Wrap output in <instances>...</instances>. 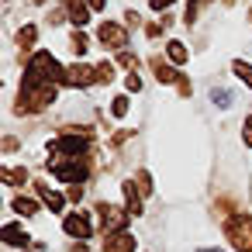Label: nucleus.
Instances as JSON below:
<instances>
[{
  "instance_id": "412c9836",
  "label": "nucleus",
  "mask_w": 252,
  "mask_h": 252,
  "mask_svg": "<svg viewBox=\"0 0 252 252\" xmlns=\"http://www.w3.org/2000/svg\"><path fill=\"white\" fill-rule=\"evenodd\" d=\"M111 114H114V118H125V114H128V100H125V97H118V100H114V111H111Z\"/></svg>"
},
{
  "instance_id": "b1692460",
  "label": "nucleus",
  "mask_w": 252,
  "mask_h": 252,
  "mask_svg": "<svg viewBox=\"0 0 252 252\" xmlns=\"http://www.w3.org/2000/svg\"><path fill=\"white\" fill-rule=\"evenodd\" d=\"M138 183H142V190H145V193H149V190H152V180H149V173H145V169H142V173H138Z\"/></svg>"
},
{
  "instance_id": "0eeeda50",
  "label": "nucleus",
  "mask_w": 252,
  "mask_h": 252,
  "mask_svg": "<svg viewBox=\"0 0 252 252\" xmlns=\"http://www.w3.org/2000/svg\"><path fill=\"white\" fill-rule=\"evenodd\" d=\"M100 42H104V45H114V49H125L128 35H125V28H121V25L104 21V25H100Z\"/></svg>"
},
{
  "instance_id": "a878e982",
  "label": "nucleus",
  "mask_w": 252,
  "mask_h": 252,
  "mask_svg": "<svg viewBox=\"0 0 252 252\" xmlns=\"http://www.w3.org/2000/svg\"><path fill=\"white\" fill-rule=\"evenodd\" d=\"M169 4H176V0H152V7H156V11H162V7H169Z\"/></svg>"
},
{
  "instance_id": "f257e3e1",
  "label": "nucleus",
  "mask_w": 252,
  "mask_h": 252,
  "mask_svg": "<svg viewBox=\"0 0 252 252\" xmlns=\"http://www.w3.org/2000/svg\"><path fill=\"white\" fill-rule=\"evenodd\" d=\"M224 231H228V242L238 252H252V218H231L224 224Z\"/></svg>"
},
{
  "instance_id": "423d86ee",
  "label": "nucleus",
  "mask_w": 252,
  "mask_h": 252,
  "mask_svg": "<svg viewBox=\"0 0 252 252\" xmlns=\"http://www.w3.org/2000/svg\"><path fill=\"white\" fill-rule=\"evenodd\" d=\"M94 80H97V69H90V66H80V63H76V66H69V69H66V80H63V83H69V87H90Z\"/></svg>"
},
{
  "instance_id": "f03ea898",
  "label": "nucleus",
  "mask_w": 252,
  "mask_h": 252,
  "mask_svg": "<svg viewBox=\"0 0 252 252\" xmlns=\"http://www.w3.org/2000/svg\"><path fill=\"white\" fill-rule=\"evenodd\" d=\"M52 173H56V180H63V183H80V180H87V166L83 162H52L49 166Z\"/></svg>"
},
{
  "instance_id": "6e6552de",
  "label": "nucleus",
  "mask_w": 252,
  "mask_h": 252,
  "mask_svg": "<svg viewBox=\"0 0 252 252\" xmlns=\"http://www.w3.org/2000/svg\"><path fill=\"white\" fill-rule=\"evenodd\" d=\"M131 249H135V238H131L128 231H114V235H107L104 252H131Z\"/></svg>"
},
{
  "instance_id": "1a4fd4ad",
  "label": "nucleus",
  "mask_w": 252,
  "mask_h": 252,
  "mask_svg": "<svg viewBox=\"0 0 252 252\" xmlns=\"http://www.w3.org/2000/svg\"><path fill=\"white\" fill-rule=\"evenodd\" d=\"M66 7H69V21H73L76 28H83V25L90 21V11L83 7V0H66Z\"/></svg>"
},
{
  "instance_id": "f8f14e48",
  "label": "nucleus",
  "mask_w": 252,
  "mask_h": 252,
  "mask_svg": "<svg viewBox=\"0 0 252 252\" xmlns=\"http://www.w3.org/2000/svg\"><path fill=\"white\" fill-rule=\"evenodd\" d=\"M38 193H42V200H45V207H49V211H63V204H66V200H63L59 193H52V190H49V187H42V183H38Z\"/></svg>"
},
{
  "instance_id": "9b49d317",
  "label": "nucleus",
  "mask_w": 252,
  "mask_h": 252,
  "mask_svg": "<svg viewBox=\"0 0 252 252\" xmlns=\"http://www.w3.org/2000/svg\"><path fill=\"white\" fill-rule=\"evenodd\" d=\"M125 200H128V214H142V197L135 183H125Z\"/></svg>"
},
{
  "instance_id": "20e7f679",
  "label": "nucleus",
  "mask_w": 252,
  "mask_h": 252,
  "mask_svg": "<svg viewBox=\"0 0 252 252\" xmlns=\"http://www.w3.org/2000/svg\"><path fill=\"white\" fill-rule=\"evenodd\" d=\"M100 211V218H104V228L114 235V231H125V224H128V211H121V207H111V204H100L97 207Z\"/></svg>"
},
{
  "instance_id": "f3484780",
  "label": "nucleus",
  "mask_w": 252,
  "mask_h": 252,
  "mask_svg": "<svg viewBox=\"0 0 252 252\" xmlns=\"http://www.w3.org/2000/svg\"><path fill=\"white\" fill-rule=\"evenodd\" d=\"M235 73H238V80H242L245 87H252V66H245V63H235Z\"/></svg>"
},
{
  "instance_id": "aec40b11",
  "label": "nucleus",
  "mask_w": 252,
  "mask_h": 252,
  "mask_svg": "<svg viewBox=\"0 0 252 252\" xmlns=\"http://www.w3.org/2000/svg\"><path fill=\"white\" fill-rule=\"evenodd\" d=\"M211 100H214V104H221V107H228V104H231V94H228V90H214V94H211Z\"/></svg>"
},
{
  "instance_id": "7ed1b4c3",
  "label": "nucleus",
  "mask_w": 252,
  "mask_h": 252,
  "mask_svg": "<svg viewBox=\"0 0 252 252\" xmlns=\"http://www.w3.org/2000/svg\"><path fill=\"white\" fill-rule=\"evenodd\" d=\"M63 228H66V235H73V238H90V231H94V224H90V214H87V211L69 214V218L63 221Z\"/></svg>"
},
{
  "instance_id": "a211bd4d",
  "label": "nucleus",
  "mask_w": 252,
  "mask_h": 252,
  "mask_svg": "<svg viewBox=\"0 0 252 252\" xmlns=\"http://www.w3.org/2000/svg\"><path fill=\"white\" fill-rule=\"evenodd\" d=\"M25 176H28L25 169H4V183H11V187H14V183H21Z\"/></svg>"
},
{
  "instance_id": "5701e85b",
  "label": "nucleus",
  "mask_w": 252,
  "mask_h": 252,
  "mask_svg": "<svg viewBox=\"0 0 252 252\" xmlns=\"http://www.w3.org/2000/svg\"><path fill=\"white\" fill-rule=\"evenodd\" d=\"M128 90H131V94H135V90H142V76H138V73H131V76H128Z\"/></svg>"
},
{
  "instance_id": "dca6fc26",
  "label": "nucleus",
  "mask_w": 252,
  "mask_h": 252,
  "mask_svg": "<svg viewBox=\"0 0 252 252\" xmlns=\"http://www.w3.org/2000/svg\"><path fill=\"white\" fill-rule=\"evenodd\" d=\"M111 80H114V66L111 63H100L97 66V83H111Z\"/></svg>"
},
{
  "instance_id": "393cba45",
  "label": "nucleus",
  "mask_w": 252,
  "mask_h": 252,
  "mask_svg": "<svg viewBox=\"0 0 252 252\" xmlns=\"http://www.w3.org/2000/svg\"><path fill=\"white\" fill-rule=\"evenodd\" d=\"M242 131H245V142H249V145H252V118H249V121H245V128H242Z\"/></svg>"
},
{
  "instance_id": "4be33fe9",
  "label": "nucleus",
  "mask_w": 252,
  "mask_h": 252,
  "mask_svg": "<svg viewBox=\"0 0 252 252\" xmlns=\"http://www.w3.org/2000/svg\"><path fill=\"white\" fill-rule=\"evenodd\" d=\"M73 49H76V52H87V35H83V32L73 35Z\"/></svg>"
},
{
  "instance_id": "2eb2a0df",
  "label": "nucleus",
  "mask_w": 252,
  "mask_h": 252,
  "mask_svg": "<svg viewBox=\"0 0 252 252\" xmlns=\"http://www.w3.org/2000/svg\"><path fill=\"white\" fill-rule=\"evenodd\" d=\"M169 59H173V63H187V49H183V42H169Z\"/></svg>"
},
{
  "instance_id": "cd10ccee",
  "label": "nucleus",
  "mask_w": 252,
  "mask_h": 252,
  "mask_svg": "<svg viewBox=\"0 0 252 252\" xmlns=\"http://www.w3.org/2000/svg\"><path fill=\"white\" fill-rule=\"evenodd\" d=\"M73 252H87V249H83V245H73Z\"/></svg>"
},
{
  "instance_id": "ddd939ff",
  "label": "nucleus",
  "mask_w": 252,
  "mask_h": 252,
  "mask_svg": "<svg viewBox=\"0 0 252 252\" xmlns=\"http://www.w3.org/2000/svg\"><path fill=\"white\" fill-rule=\"evenodd\" d=\"M156 76H159L162 83H187L183 76H176V73H173L169 66H162V63H156Z\"/></svg>"
},
{
  "instance_id": "39448f33",
  "label": "nucleus",
  "mask_w": 252,
  "mask_h": 252,
  "mask_svg": "<svg viewBox=\"0 0 252 252\" xmlns=\"http://www.w3.org/2000/svg\"><path fill=\"white\" fill-rule=\"evenodd\" d=\"M49 149H52V152H66V156H80V152L87 149V138H83V135H66V138H52V142H49Z\"/></svg>"
},
{
  "instance_id": "9d476101",
  "label": "nucleus",
  "mask_w": 252,
  "mask_h": 252,
  "mask_svg": "<svg viewBox=\"0 0 252 252\" xmlns=\"http://www.w3.org/2000/svg\"><path fill=\"white\" fill-rule=\"evenodd\" d=\"M0 238H4L7 245H21V249H28V235H25L18 224H7L4 231H0Z\"/></svg>"
},
{
  "instance_id": "bb28decb",
  "label": "nucleus",
  "mask_w": 252,
  "mask_h": 252,
  "mask_svg": "<svg viewBox=\"0 0 252 252\" xmlns=\"http://www.w3.org/2000/svg\"><path fill=\"white\" fill-rule=\"evenodd\" d=\"M104 4H107V0H90V7H94V11H100Z\"/></svg>"
},
{
  "instance_id": "4468645a",
  "label": "nucleus",
  "mask_w": 252,
  "mask_h": 252,
  "mask_svg": "<svg viewBox=\"0 0 252 252\" xmlns=\"http://www.w3.org/2000/svg\"><path fill=\"white\" fill-rule=\"evenodd\" d=\"M14 211H18V214H35L38 204H35L32 197H18V200H14Z\"/></svg>"
},
{
  "instance_id": "6ab92c4d",
  "label": "nucleus",
  "mask_w": 252,
  "mask_h": 252,
  "mask_svg": "<svg viewBox=\"0 0 252 252\" xmlns=\"http://www.w3.org/2000/svg\"><path fill=\"white\" fill-rule=\"evenodd\" d=\"M35 35H38V32H35V28L28 25V28H21V35H18V42H21V45H32V42H35Z\"/></svg>"
}]
</instances>
